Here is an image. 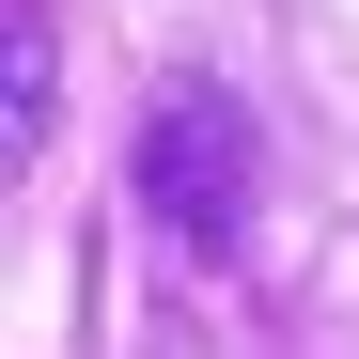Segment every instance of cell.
Returning a JSON list of instances; mask_svg holds the SVG:
<instances>
[{
	"instance_id": "1",
	"label": "cell",
	"mask_w": 359,
	"mask_h": 359,
	"mask_svg": "<svg viewBox=\"0 0 359 359\" xmlns=\"http://www.w3.org/2000/svg\"><path fill=\"white\" fill-rule=\"evenodd\" d=\"M126 188H141V219H156L188 266H219L234 234H250V203H266V126H250V94H234V79H156Z\"/></svg>"
},
{
	"instance_id": "2",
	"label": "cell",
	"mask_w": 359,
	"mask_h": 359,
	"mask_svg": "<svg viewBox=\"0 0 359 359\" xmlns=\"http://www.w3.org/2000/svg\"><path fill=\"white\" fill-rule=\"evenodd\" d=\"M47 109H63V79H47V16L16 0V16H0V126H16V156L47 141Z\"/></svg>"
}]
</instances>
